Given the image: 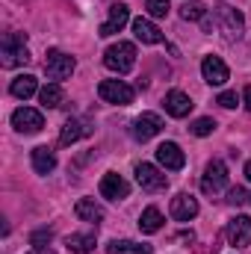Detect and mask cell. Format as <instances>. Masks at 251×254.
<instances>
[{
  "label": "cell",
  "instance_id": "cell-1",
  "mask_svg": "<svg viewBox=\"0 0 251 254\" xmlns=\"http://www.w3.org/2000/svg\"><path fill=\"white\" fill-rule=\"evenodd\" d=\"M30 63V51H27V36L24 33H6L0 39V65L3 68H18V65Z\"/></svg>",
  "mask_w": 251,
  "mask_h": 254
},
{
  "label": "cell",
  "instance_id": "cell-2",
  "mask_svg": "<svg viewBox=\"0 0 251 254\" xmlns=\"http://www.w3.org/2000/svg\"><path fill=\"white\" fill-rule=\"evenodd\" d=\"M213 15H216V24H219L222 36H225L228 42H237V39L246 33V18H243V12H237L234 6L216 3V6H213Z\"/></svg>",
  "mask_w": 251,
  "mask_h": 254
},
{
  "label": "cell",
  "instance_id": "cell-3",
  "mask_svg": "<svg viewBox=\"0 0 251 254\" xmlns=\"http://www.w3.org/2000/svg\"><path fill=\"white\" fill-rule=\"evenodd\" d=\"M104 65L110 71H116V74H127L136 65V48H133V42H116V45H110L107 54H104Z\"/></svg>",
  "mask_w": 251,
  "mask_h": 254
},
{
  "label": "cell",
  "instance_id": "cell-4",
  "mask_svg": "<svg viewBox=\"0 0 251 254\" xmlns=\"http://www.w3.org/2000/svg\"><path fill=\"white\" fill-rule=\"evenodd\" d=\"M201 190L207 195H219V192L228 190V166L222 160H210L207 163L204 178H201Z\"/></svg>",
  "mask_w": 251,
  "mask_h": 254
},
{
  "label": "cell",
  "instance_id": "cell-5",
  "mask_svg": "<svg viewBox=\"0 0 251 254\" xmlns=\"http://www.w3.org/2000/svg\"><path fill=\"white\" fill-rule=\"evenodd\" d=\"M98 95H101V101H107V104H119V107L133 104V98H136L133 86H127L125 80H104V83L98 86Z\"/></svg>",
  "mask_w": 251,
  "mask_h": 254
},
{
  "label": "cell",
  "instance_id": "cell-6",
  "mask_svg": "<svg viewBox=\"0 0 251 254\" xmlns=\"http://www.w3.org/2000/svg\"><path fill=\"white\" fill-rule=\"evenodd\" d=\"M136 184H139L145 192H163L166 187H169V178H166L157 166L139 163V166H136Z\"/></svg>",
  "mask_w": 251,
  "mask_h": 254
},
{
  "label": "cell",
  "instance_id": "cell-7",
  "mask_svg": "<svg viewBox=\"0 0 251 254\" xmlns=\"http://www.w3.org/2000/svg\"><path fill=\"white\" fill-rule=\"evenodd\" d=\"M74 57H68L63 51H48V60H45V74L51 77V80H65V77H71L74 74Z\"/></svg>",
  "mask_w": 251,
  "mask_h": 254
},
{
  "label": "cell",
  "instance_id": "cell-8",
  "mask_svg": "<svg viewBox=\"0 0 251 254\" xmlns=\"http://www.w3.org/2000/svg\"><path fill=\"white\" fill-rule=\"evenodd\" d=\"M12 127L18 133H39L45 127V116L39 110H33V107H21V110L12 113Z\"/></svg>",
  "mask_w": 251,
  "mask_h": 254
},
{
  "label": "cell",
  "instance_id": "cell-9",
  "mask_svg": "<svg viewBox=\"0 0 251 254\" xmlns=\"http://www.w3.org/2000/svg\"><path fill=\"white\" fill-rule=\"evenodd\" d=\"M157 163L163 169H169V172H181L187 166V157H184V151H181L178 142H163L157 148Z\"/></svg>",
  "mask_w": 251,
  "mask_h": 254
},
{
  "label": "cell",
  "instance_id": "cell-10",
  "mask_svg": "<svg viewBox=\"0 0 251 254\" xmlns=\"http://www.w3.org/2000/svg\"><path fill=\"white\" fill-rule=\"evenodd\" d=\"M201 74H204V80L210 83V86H225L228 83V77H231V71H228V65L222 57H204V63H201Z\"/></svg>",
  "mask_w": 251,
  "mask_h": 254
},
{
  "label": "cell",
  "instance_id": "cell-11",
  "mask_svg": "<svg viewBox=\"0 0 251 254\" xmlns=\"http://www.w3.org/2000/svg\"><path fill=\"white\" fill-rule=\"evenodd\" d=\"M225 237H228V243H231V246H237V249L251 246V219H249V216H237V219H231V222H228Z\"/></svg>",
  "mask_w": 251,
  "mask_h": 254
},
{
  "label": "cell",
  "instance_id": "cell-12",
  "mask_svg": "<svg viewBox=\"0 0 251 254\" xmlns=\"http://www.w3.org/2000/svg\"><path fill=\"white\" fill-rule=\"evenodd\" d=\"M163 107H166V113L172 116V119H187L189 113H192V101H189L187 92H181V89H172V92H166V98H163Z\"/></svg>",
  "mask_w": 251,
  "mask_h": 254
},
{
  "label": "cell",
  "instance_id": "cell-13",
  "mask_svg": "<svg viewBox=\"0 0 251 254\" xmlns=\"http://www.w3.org/2000/svg\"><path fill=\"white\" fill-rule=\"evenodd\" d=\"M160 130H163V119H160L157 113H142V116L133 122V139L148 142V139H154Z\"/></svg>",
  "mask_w": 251,
  "mask_h": 254
},
{
  "label": "cell",
  "instance_id": "cell-14",
  "mask_svg": "<svg viewBox=\"0 0 251 254\" xmlns=\"http://www.w3.org/2000/svg\"><path fill=\"white\" fill-rule=\"evenodd\" d=\"M127 21H130V9H127L125 3H113L110 6V18L101 24V30H98V36H116V33H122V27H125Z\"/></svg>",
  "mask_w": 251,
  "mask_h": 254
},
{
  "label": "cell",
  "instance_id": "cell-15",
  "mask_svg": "<svg viewBox=\"0 0 251 254\" xmlns=\"http://www.w3.org/2000/svg\"><path fill=\"white\" fill-rule=\"evenodd\" d=\"M101 195H104V198H110V201H122V198L130 195V184H127L122 175L110 172V175H104V178H101Z\"/></svg>",
  "mask_w": 251,
  "mask_h": 254
},
{
  "label": "cell",
  "instance_id": "cell-16",
  "mask_svg": "<svg viewBox=\"0 0 251 254\" xmlns=\"http://www.w3.org/2000/svg\"><path fill=\"white\" fill-rule=\"evenodd\" d=\"M195 216H198V201L189 192H181L172 198V219L175 222H192Z\"/></svg>",
  "mask_w": 251,
  "mask_h": 254
},
{
  "label": "cell",
  "instance_id": "cell-17",
  "mask_svg": "<svg viewBox=\"0 0 251 254\" xmlns=\"http://www.w3.org/2000/svg\"><path fill=\"white\" fill-rule=\"evenodd\" d=\"M133 33L142 45H160L163 42V30L151 21V18H136L133 21Z\"/></svg>",
  "mask_w": 251,
  "mask_h": 254
},
{
  "label": "cell",
  "instance_id": "cell-18",
  "mask_svg": "<svg viewBox=\"0 0 251 254\" xmlns=\"http://www.w3.org/2000/svg\"><path fill=\"white\" fill-rule=\"evenodd\" d=\"M33 169L39 172V175H51L54 169H57V154L48 148V145H39V148H33Z\"/></svg>",
  "mask_w": 251,
  "mask_h": 254
},
{
  "label": "cell",
  "instance_id": "cell-19",
  "mask_svg": "<svg viewBox=\"0 0 251 254\" xmlns=\"http://www.w3.org/2000/svg\"><path fill=\"white\" fill-rule=\"evenodd\" d=\"M9 92H12L18 101H27V98H33V95L39 92V83H36V77H33V74H21V77H15V80H12Z\"/></svg>",
  "mask_w": 251,
  "mask_h": 254
},
{
  "label": "cell",
  "instance_id": "cell-20",
  "mask_svg": "<svg viewBox=\"0 0 251 254\" xmlns=\"http://www.w3.org/2000/svg\"><path fill=\"white\" fill-rule=\"evenodd\" d=\"M89 133H92V127H86L80 119H68L63 125V133H60V145H74L77 139H83Z\"/></svg>",
  "mask_w": 251,
  "mask_h": 254
},
{
  "label": "cell",
  "instance_id": "cell-21",
  "mask_svg": "<svg viewBox=\"0 0 251 254\" xmlns=\"http://www.w3.org/2000/svg\"><path fill=\"white\" fill-rule=\"evenodd\" d=\"M74 213H77V219H83V222H92V225H98L101 219H104V210L92 201V198H80L77 204H74Z\"/></svg>",
  "mask_w": 251,
  "mask_h": 254
},
{
  "label": "cell",
  "instance_id": "cell-22",
  "mask_svg": "<svg viewBox=\"0 0 251 254\" xmlns=\"http://www.w3.org/2000/svg\"><path fill=\"white\" fill-rule=\"evenodd\" d=\"M163 228V213L157 207H145L142 216H139V231L142 234H157Z\"/></svg>",
  "mask_w": 251,
  "mask_h": 254
},
{
  "label": "cell",
  "instance_id": "cell-23",
  "mask_svg": "<svg viewBox=\"0 0 251 254\" xmlns=\"http://www.w3.org/2000/svg\"><path fill=\"white\" fill-rule=\"evenodd\" d=\"M107 254H151V246H142L133 240H113L107 246Z\"/></svg>",
  "mask_w": 251,
  "mask_h": 254
},
{
  "label": "cell",
  "instance_id": "cell-24",
  "mask_svg": "<svg viewBox=\"0 0 251 254\" xmlns=\"http://www.w3.org/2000/svg\"><path fill=\"white\" fill-rule=\"evenodd\" d=\"M63 86L60 83H48L42 92H39V101H42V107H48V110H54V107H60L63 104Z\"/></svg>",
  "mask_w": 251,
  "mask_h": 254
},
{
  "label": "cell",
  "instance_id": "cell-25",
  "mask_svg": "<svg viewBox=\"0 0 251 254\" xmlns=\"http://www.w3.org/2000/svg\"><path fill=\"white\" fill-rule=\"evenodd\" d=\"M68 249H71V254H89L95 249V234H71Z\"/></svg>",
  "mask_w": 251,
  "mask_h": 254
},
{
  "label": "cell",
  "instance_id": "cell-26",
  "mask_svg": "<svg viewBox=\"0 0 251 254\" xmlns=\"http://www.w3.org/2000/svg\"><path fill=\"white\" fill-rule=\"evenodd\" d=\"M181 18L184 21H201V18H207V6L198 3V0H187L181 6Z\"/></svg>",
  "mask_w": 251,
  "mask_h": 254
},
{
  "label": "cell",
  "instance_id": "cell-27",
  "mask_svg": "<svg viewBox=\"0 0 251 254\" xmlns=\"http://www.w3.org/2000/svg\"><path fill=\"white\" fill-rule=\"evenodd\" d=\"M145 9H148V15H151V18H166L172 6H169V0H148V6H145Z\"/></svg>",
  "mask_w": 251,
  "mask_h": 254
},
{
  "label": "cell",
  "instance_id": "cell-28",
  "mask_svg": "<svg viewBox=\"0 0 251 254\" xmlns=\"http://www.w3.org/2000/svg\"><path fill=\"white\" fill-rule=\"evenodd\" d=\"M189 130H192L195 136H210V133L216 130V122H213V119H195Z\"/></svg>",
  "mask_w": 251,
  "mask_h": 254
},
{
  "label": "cell",
  "instance_id": "cell-29",
  "mask_svg": "<svg viewBox=\"0 0 251 254\" xmlns=\"http://www.w3.org/2000/svg\"><path fill=\"white\" fill-rule=\"evenodd\" d=\"M216 104L225 107V110H234V107L240 104V98H237V92H222V95L216 98Z\"/></svg>",
  "mask_w": 251,
  "mask_h": 254
},
{
  "label": "cell",
  "instance_id": "cell-30",
  "mask_svg": "<svg viewBox=\"0 0 251 254\" xmlns=\"http://www.w3.org/2000/svg\"><path fill=\"white\" fill-rule=\"evenodd\" d=\"M249 201V195L243 187H234V190H228V204H234V207H240V204H246Z\"/></svg>",
  "mask_w": 251,
  "mask_h": 254
},
{
  "label": "cell",
  "instance_id": "cell-31",
  "mask_svg": "<svg viewBox=\"0 0 251 254\" xmlns=\"http://www.w3.org/2000/svg\"><path fill=\"white\" fill-rule=\"evenodd\" d=\"M51 237H54V234H51L48 228H42V231H36V234L30 237V243H33L36 249H45V243H51Z\"/></svg>",
  "mask_w": 251,
  "mask_h": 254
},
{
  "label": "cell",
  "instance_id": "cell-32",
  "mask_svg": "<svg viewBox=\"0 0 251 254\" xmlns=\"http://www.w3.org/2000/svg\"><path fill=\"white\" fill-rule=\"evenodd\" d=\"M30 254H57V252H54V249H33Z\"/></svg>",
  "mask_w": 251,
  "mask_h": 254
},
{
  "label": "cell",
  "instance_id": "cell-33",
  "mask_svg": "<svg viewBox=\"0 0 251 254\" xmlns=\"http://www.w3.org/2000/svg\"><path fill=\"white\" fill-rule=\"evenodd\" d=\"M246 110L251 113V89H246Z\"/></svg>",
  "mask_w": 251,
  "mask_h": 254
},
{
  "label": "cell",
  "instance_id": "cell-34",
  "mask_svg": "<svg viewBox=\"0 0 251 254\" xmlns=\"http://www.w3.org/2000/svg\"><path fill=\"white\" fill-rule=\"evenodd\" d=\"M246 178H249V181H251V160H249V163H246Z\"/></svg>",
  "mask_w": 251,
  "mask_h": 254
},
{
  "label": "cell",
  "instance_id": "cell-35",
  "mask_svg": "<svg viewBox=\"0 0 251 254\" xmlns=\"http://www.w3.org/2000/svg\"><path fill=\"white\" fill-rule=\"evenodd\" d=\"M249 201H251V195H249Z\"/></svg>",
  "mask_w": 251,
  "mask_h": 254
}]
</instances>
